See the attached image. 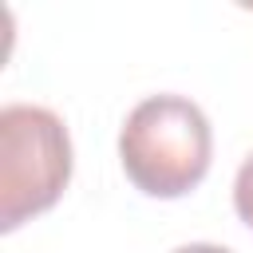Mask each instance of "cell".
I'll use <instances>...</instances> for the list:
<instances>
[{"mask_svg":"<svg viewBox=\"0 0 253 253\" xmlns=\"http://www.w3.org/2000/svg\"><path fill=\"white\" fill-rule=\"evenodd\" d=\"M210 154H213L210 119L186 95L142 99L119 130L123 170L150 198L190 194L206 178Z\"/></svg>","mask_w":253,"mask_h":253,"instance_id":"1","label":"cell"},{"mask_svg":"<svg viewBox=\"0 0 253 253\" xmlns=\"http://www.w3.org/2000/svg\"><path fill=\"white\" fill-rule=\"evenodd\" d=\"M71 178V138L55 111L12 103L0 111V229L55 206Z\"/></svg>","mask_w":253,"mask_h":253,"instance_id":"2","label":"cell"},{"mask_svg":"<svg viewBox=\"0 0 253 253\" xmlns=\"http://www.w3.org/2000/svg\"><path fill=\"white\" fill-rule=\"evenodd\" d=\"M233 206H237L241 221L253 225V154H249V158L241 162V170H237V182H233Z\"/></svg>","mask_w":253,"mask_h":253,"instance_id":"3","label":"cell"},{"mask_svg":"<svg viewBox=\"0 0 253 253\" xmlns=\"http://www.w3.org/2000/svg\"><path fill=\"white\" fill-rule=\"evenodd\" d=\"M174 253H229V249L210 245V241H194V245H182V249H174Z\"/></svg>","mask_w":253,"mask_h":253,"instance_id":"4","label":"cell"}]
</instances>
